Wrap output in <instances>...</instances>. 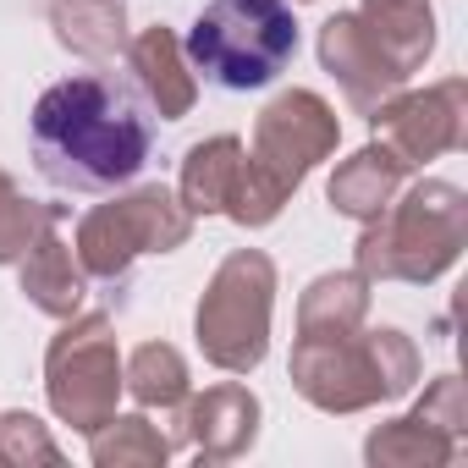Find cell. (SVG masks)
I'll list each match as a JSON object with an SVG mask.
<instances>
[{
    "mask_svg": "<svg viewBox=\"0 0 468 468\" xmlns=\"http://www.w3.org/2000/svg\"><path fill=\"white\" fill-rule=\"evenodd\" d=\"M34 165L61 193H111L149 165L154 105L116 67L61 78L28 116Z\"/></svg>",
    "mask_w": 468,
    "mask_h": 468,
    "instance_id": "6da1fadb",
    "label": "cell"
},
{
    "mask_svg": "<svg viewBox=\"0 0 468 468\" xmlns=\"http://www.w3.org/2000/svg\"><path fill=\"white\" fill-rule=\"evenodd\" d=\"M336 138H342V122L314 89L276 94L254 122V144L243 149V182L226 215L238 226H271L282 204L303 187V176L336 149Z\"/></svg>",
    "mask_w": 468,
    "mask_h": 468,
    "instance_id": "7a4b0ae2",
    "label": "cell"
},
{
    "mask_svg": "<svg viewBox=\"0 0 468 468\" xmlns=\"http://www.w3.org/2000/svg\"><path fill=\"white\" fill-rule=\"evenodd\" d=\"M419 380V353L391 325H358L347 336H298L292 386L320 413H358L369 402H397Z\"/></svg>",
    "mask_w": 468,
    "mask_h": 468,
    "instance_id": "3957f363",
    "label": "cell"
},
{
    "mask_svg": "<svg viewBox=\"0 0 468 468\" xmlns=\"http://www.w3.org/2000/svg\"><path fill=\"white\" fill-rule=\"evenodd\" d=\"M182 56L204 83L226 94H249L292 67L298 17L287 0H209L182 39Z\"/></svg>",
    "mask_w": 468,
    "mask_h": 468,
    "instance_id": "277c9868",
    "label": "cell"
},
{
    "mask_svg": "<svg viewBox=\"0 0 468 468\" xmlns=\"http://www.w3.org/2000/svg\"><path fill=\"white\" fill-rule=\"evenodd\" d=\"M358 238V276L364 282H435L457 265L468 238V198L452 182H419L402 204H386Z\"/></svg>",
    "mask_w": 468,
    "mask_h": 468,
    "instance_id": "5b68a950",
    "label": "cell"
},
{
    "mask_svg": "<svg viewBox=\"0 0 468 468\" xmlns=\"http://www.w3.org/2000/svg\"><path fill=\"white\" fill-rule=\"evenodd\" d=\"M271 309H276V265L260 249L226 254L193 314L198 353L226 375L260 369L271 353Z\"/></svg>",
    "mask_w": 468,
    "mask_h": 468,
    "instance_id": "8992f818",
    "label": "cell"
},
{
    "mask_svg": "<svg viewBox=\"0 0 468 468\" xmlns=\"http://www.w3.org/2000/svg\"><path fill=\"white\" fill-rule=\"evenodd\" d=\"M187 238H193L187 204L165 182H149V187H133L127 198H111L78 220V265L94 282L122 287L138 254H176Z\"/></svg>",
    "mask_w": 468,
    "mask_h": 468,
    "instance_id": "52a82bcc",
    "label": "cell"
},
{
    "mask_svg": "<svg viewBox=\"0 0 468 468\" xmlns=\"http://www.w3.org/2000/svg\"><path fill=\"white\" fill-rule=\"evenodd\" d=\"M45 391L56 419L94 435L122 397V353L105 314H72L45 353Z\"/></svg>",
    "mask_w": 468,
    "mask_h": 468,
    "instance_id": "ba28073f",
    "label": "cell"
},
{
    "mask_svg": "<svg viewBox=\"0 0 468 468\" xmlns=\"http://www.w3.org/2000/svg\"><path fill=\"white\" fill-rule=\"evenodd\" d=\"M369 127L375 138L413 171L446 149H463L468 138V89L452 78L441 89H424V94H397V100H380L369 111Z\"/></svg>",
    "mask_w": 468,
    "mask_h": 468,
    "instance_id": "9c48e42d",
    "label": "cell"
},
{
    "mask_svg": "<svg viewBox=\"0 0 468 468\" xmlns=\"http://www.w3.org/2000/svg\"><path fill=\"white\" fill-rule=\"evenodd\" d=\"M320 67L342 83V94H347L364 116L408 83V78L386 61V50L364 34L358 12H336V17L320 28Z\"/></svg>",
    "mask_w": 468,
    "mask_h": 468,
    "instance_id": "30bf717a",
    "label": "cell"
},
{
    "mask_svg": "<svg viewBox=\"0 0 468 468\" xmlns=\"http://www.w3.org/2000/svg\"><path fill=\"white\" fill-rule=\"evenodd\" d=\"M176 424H182V441H193L198 457L231 463V457L254 452V441H260V397L238 380H220L204 397H187Z\"/></svg>",
    "mask_w": 468,
    "mask_h": 468,
    "instance_id": "8fae6325",
    "label": "cell"
},
{
    "mask_svg": "<svg viewBox=\"0 0 468 468\" xmlns=\"http://www.w3.org/2000/svg\"><path fill=\"white\" fill-rule=\"evenodd\" d=\"M61 220H67V209L45 220V231L28 243V254L17 260L23 298H28L39 314H50V320H72V314L83 309V298H89V271H83L78 254L61 243Z\"/></svg>",
    "mask_w": 468,
    "mask_h": 468,
    "instance_id": "7c38bea8",
    "label": "cell"
},
{
    "mask_svg": "<svg viewBox=\"0 0 468 468\" xmlns=\"http://www.w3.org/2000/svg\"><path fill=\"white\" fill-rule=\"evenodd\" d=\"M127 61H133V83L144 89V100L154 105L160 122H182V116L193 111V100H198V72L187 67L182 39H176L165 23L144 28V34L127 45Z\"/></svg>",
    "mask_w": 468,
    "mask_h": 468,
    "instance_id": "4fadbf2b",
    "label": "cell"
},
{
    "mask_svg": "<svg viewBox=\"0 0 468 468\" xmlns=\"http://www.w3.org/2000/svg\"><path fill=\"white\" fill-rule=\"evenodd\" d=\"M358 23H364V34L386 50V61L402 78H413L430 61V50H435V12H430V0H364Z\"/></svg>",
    "mask_w": 468,
    "mask_h": 468,
    "instance_id": "5bb4252c",
    "label": "cell"
},
{
    "mask_svg": "<svg viewBox=\"0 0 468 468\" xmlns=\"http://www.w3.org/2000/svg\"><path fill=\"white\" fill-rule=\"evenodd\" d=\"M238 182H243V138H204L187 149L182 160V204L187 215H226L231 198H238Z\"/></svg>",
    "mask_w": 468,
    "mask_h": 468,
    "instance_id": "9a60e30c",
    "label": "cell"
},
{
    "mask_svg": "<svg viewBox=\"0 0 468 468\" xmlns=\"http://www.w3.org/2000/svg\"><path fill=\"white\" fill-rule=\"evenodd\" d=\"M402 176H408V165L386 144H369V149H358L353 160L336 165V176H331V209H342L353 220H375L397 198Z\"/></svg>",
    "mask_w": 468,
    "mask_h": 468,
    "instance_id": "2e32d148",
    "label": "cell"
},
{
    "mask_svg": "<svg viewBox=\"0 0 468 468\" xmlns=\"http://www.w3.org/2000/svg\"><path fill=\"white\" fill-rule=\"evenodd\" d=\"M122 391H133V402L144 413H165L176 441H182L176 419H182V402L193 397V380H187V364H182V353L171 342H144L122 369Z\"/></svg>",
    "mask_w": 468,
    "mask_h": 468,
    "instance_id": "e0dca14e",
    "label": "cell"
},
{
    "mask_svg": "<svg viewBox=\"0 0 468 468\" xmlns=\"http://www.w3.org/2000/svg\"><path fill=\"white\" fill-rule=\"evenodd\" d=\"M50 28L83 61H111L127 50V6L122 0H50Z\"/></svg>",
    "mask_w": 468,
    "mask_h": 468,
    "instance_id": "ac0fdd59",
    "label": "cell"
},
{
    "mask_svg": "<svg viewBox=\"0 0 468 468\" xmlns=\"http://www.w3.org/2000/svg\"><path fill=\"white\" fill-rule=\"evenodd\" d=\"M369 314V282L358 271H331L298 298V336H347Z\"/></svg>",
    "mask_w": 468,
    "mask_h": 468,
    "instance_id": "d6986e66",
    "label": "cell"
},
{
    "mask_svg": "<svg viewBox=\"0 0 468 468\" xmlns=\"http://www.w3.org/2000/svg\"><path fill=\"white\" fill-rule=\"evenodd\" d=\"M463 452V441L457 435H446V430H435L419 408L408 413V419H391V424H380L369 441H364V457L380 468H391V463H402V468H441V463H452Z\"/></svg>",
    "mask_w": 468,
    "mask_h": 468,
    "instance_id": "ffe728a7",
    "label": "cell"
},
{
    "mask_svg": "<svg viewBox=\"0 0 468 468\" xmlns=\"http://www.w3.org/2000/svg\"><path fill=\"white\" fill-rule=\"evenodd\" d=\"M89 457L100 468H160L171 457V435H160V424L149 413H111L94 435H89Z\"/></svg>",
    "mask_w": 468,
    "mask_h": 468,
    "instance_id": "44dd1931",
    "label": "cell"
},
{
    "mask_svg": "<svg viewBox=\"0 0 468 468\" xmlns=\"http://www.w3.org/2000/svg\"><path fill=\"white\" fill-rule=\"evenodd\" d=\"M61 215V204H34L23 198V187L0 171V265H17L28 254V243L45 231V220Z\"/></svg>",
    "mask_w": 468,
    "mask_h": 468,
    "instance_id": "7402d4cb",
    "label": "cell"
},
{
    "mask_svg": "<svg viewBox=\"0 0 468 468\" xmlns=\"http://www.w3.org/2000/svg\"><path fill=\"white\" fill-rule=\"evenodd\" d=\"M0 463H61V446L34 413H0Z\"/></svg>",
    "mask_w": 468,
    "mask_h": 468,
    "instance_id": "603a6c76",
    "label": "cell"
}]
</instances>
